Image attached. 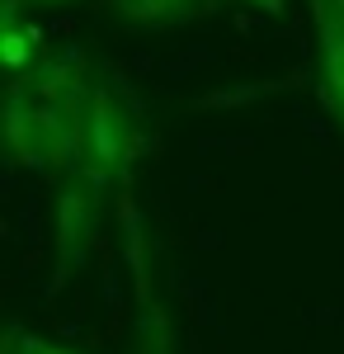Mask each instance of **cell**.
Listing matches in <instances>:
<instances>
[{
  "label": "cell",
  "instance_id": "1",
  "mask_svg": "<svg viewBox=\"0 0 344 354\" xmlns=\"http://www.w3.org/2000/svg\"><path fill=\"white\" fill-rule=\"evenodd\" d=\"M137 156V128L128 109H123V100L104 90V85H90V113H85V161L80 170L85 175H95L99 185L113 180V175H123Z\"/></svg>",
  "mask_w": 344,
  "mask_h": 354
},
{
  "label": "cell",
  "instance_id": "2",
  "mask_svg": "<svg viewBox=\"0 0 344 354\" xmlns=\"http://www.w3.org/2000/svg\"><path fill=\"white\" fill-rule=\"evenodd\" d=\"M99 180L95 175H85L76 170L61 194H57V260H61V270H71L76 260H85V250L95 241V232H99Z\"/></svg>",
  "mask_w": 344,
  "mask_h": 354
},
{
  "label": "cell",
  "instance_id": "3",
  "mask_svg": "<svg viewBox=\"0 0 344 354\" xmlns=\"http://www.w3.org/2000/svg\"><path fill=\"white\" fill-rule=\"evenodd\" d=\"M0 133H5V156L15 165H43V137H38V100L24 76H15L5 90L0 109Z\"/></svg>",
  "mask_w": 344,
  "mask_h": 354
},
{
  "label": "cell",
  "instance_id": "4",
  "mask_svg": "<svg viewBox=\"0 0 344 354\" xmlns=\"http://www.w3.org/2000/svg\"><path fill=\"white\" fill-rule=\"evenodd\" d=\"M28 90L38 104H57V100H71L85 90V62L80 53H61V57H48L33 66V76H24Z\"/></svg>",
  "mask_w": 344,
  "mask_h": 354
},
{
  "label": "cell",
  "instance_id": "5",
  "mask_svg": "<svg viewBox=\"0 0 344 354\" xmlns=\"http://www.w3.org/2000/svg\"><path fill=\"white\" fill-rule=\"evenodd\" d=\"M108 10L128 24L142 28H170V24H184V19H198L208 15L212 0H108Z\"/></svg>",
  "mask_w": 344,
  "mask_h": 354
},
{
  "label": "cell",
  "instance_id": "6",
  "mask_svg": "<svg viewBox=\"0 0 344 354\" xmlns=\"http://www.w3.org/2000/svg\"><path fill=\"white\" fill-rule=\"evenodd\" d=\"M0 62L10 76H33L43 62V33L28 19H0Z\"/></svg>",
  "mask_w": 344,
  "mask_h": 354
},
{
  "label": "cell",
  "instance_id": "7",
  "mask_svg": "<svg viewBox=\"0 0 344 354\" xmlns=\"http://www.w3.org/2000/svg\"><path fill=\"white\" fill-rule=\"evenodd\" d=\"M321 90L344 128V24H321Z\"/></svg>",
  "mask_w": 344,
  "mask_h": 354
},
{
  "label": "cell",
  "instance_id": "8",
  "mask_svg": "<svg viewBox=\"0 0 344 354\" xmlns=\"http://www.w3.org/2000/svg\"><path fill=\"white\" fill-rule=\"evenodd\" d=\"M137 354H170V322L160 312V302H142V317H137Z\"/></svg>",
  "mask_w": 344,
  "mask_h": 354
},
{
  "label": "cell",
  "instance_id": "9",
  "mask_svg": "<svg viewBox=\"0 0 344 354\" xmlns=\"http://www.w3.org/2000/svg\"><path fill=\"white\" fill-rule=\"evenodd\" d=\"M5 354H76V350L48 345V340H38V335H28V330L10 326V330H5Z\"/></svg>",
  "mask_w": 344,
  "mask_h": 354
},
{
  "label": "cell",
  "instance_id": "10",
  "mask_svg": "<svg viewBox=\"0 0 344 354\" xmlns=\"http://www.w3.org/2000/svg\"><path fill=\"white\" fill-rule=\"evenodd\" d=\"M250 5H255V10H265V15H283V5H288V0H250Z\"/></svg>",
  "mask_w": 344,
  "mask_h": 354
},
{
  "label": "cell",
  "instance_id": "11",
  "mask_svg": "<svg viewBox=\"0 0 344 354\" xmlns=\"http://www.w3.org/2000/svg\"><path fill=\"white\" fill-rule=\"evenodd\" d=\"M38 5H57V0H38Z\"/></svg>",
  "mask_w": 344,
  "mask_h": 354
}]
</instances>
